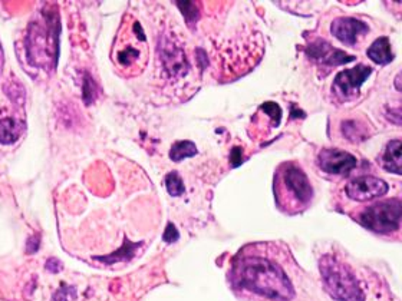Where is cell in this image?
Returning a JSON list of instances; mask_svg holds the SVG:
<instances>
[{
  "label": "cell",
  "mask_w": 402,
  "mask_h": 301,
  "mask_svg": "<svg viewBox=\"0 0 402 301\" xmlns=\"http://www.w3.org/2000/svg\"><path fill=\"white\" fill-rule=\"evenodd\" d=\"M234 283L246 290L278 301H290L295 288L287 274L273 261L262 257H243L233 270Z\"/></svg>",
  "instance_id": "obj_1"
},
{
  "label": "cell",
  "mask_w": 402,
  "mask_h": 301,
  "mask_svg": "<svg viewBox=\"0 0 402 301\" xmlns=\"http://www.w3.org/2000/svg\"><path fill=\"white\" fill-rule=\"evenodd\" d=\"M150 59V44L141 23L132 15H125L117 32L111 60L118 75L134 78L145 69Z\"/></svg>",
  "instance_id": "obj_2"
},
{
  "label": "cell",
  "mask_w": 402,
  "mask_h": 301,
  "mask_svg": "<svg viewBox=\"0 0 402 301\" xmlns=\"http://www.w3.org/2000/svg\"><path fill=\"white\" fill-rule=\"evenodd\" d=\"M273 191L278 206L286 214L305 211L314 198L307 175L295 162H284L278 168Z\"/></svg>",
  "instance_id": "obj_3"
},
{
  "label": "cell",
  "mask_w": 402,
  "mask_h": 301,
  "mask_svg": "<svg viewBox=\"0 0 402 301\" xmlns=\"http://www.w3.org/2000/svg\"><path fill=\"white\" fill-rule=\"evenodd\" d=\"M59 19L55 13L45 9L29 26L26 38L28 60L38 67L54 69L58 59Z\"/></svg>",
  "instance_id": "obj_4"
},
{
  "label": "cell",
  "mask_w": 402,
  "mask_h": 301,
  "mask_svg": "<svg viewBox=\"0 0 402 301\" xmlns=\"http://www.w3.org/2000/svg\"><path fill=\"white\" fill-rule=\"evenodd\" d=\"M321 274L326 291L337 301H364L365 295L352 271L339 260L325 256L321 260Z\"/></svg>",
  "instance_id": "obj_5"
},
{
  "label": "cell",
  "mask_w": 402,
  "mask_h": 301,
  "mask_svg": "<svg viewBox=\"0 0 402 301\" xmlns=\"http://www.w3.org/2000/svg\"><path fill=\"white\" fill-rule=\"evenodd\" d=\"M402 217L401 200H389L378 202L360 215V221L364 227L378 234H391L399 228Z\"/></svg>",
  "instance_id": "obj_6"
},
{
  "label": "cell",
  "mask_w": 402,
  "mask_h": 301,
  "mask_svg": "<svg viewBox=\"0 0 402 301\" xmlns=\"http://www.w3.org/2000/svg\"><path fill=\"white\" fill-rule=\"evenodd\" d=\"M372 69L367 65H358L348 71H342L333 81L332 92L335 97L342 101H351L360 95V89L362 83L369 78Z\"/></svg>",
  "instance_id": "obj_7"
},
{
  "label": "cell",
  "mask_w": 402,
  "mask_h": 301,
  "mask_svg": "<svg viewBox=\"0 0 402 301\" xmlns=\"http://www.w3.org/2000/svg\"><path fill=\"white\" fill-rule=\"evenodd\" d=\"M388 184L376 177L364 175L352 179L346 185V195L353 201H369L384 197L388 193Z\"/></svg>",
  "instance_id": "obj_8"
},
{
  "label": "cell",
  "mask_w": 402,
  "mask_h": 301,
  "mask_svg": "<svg viewBox=\"0 0 402 301\" xmlns=\"http://www.w3.org/2000/svg\"><path fill=\"white\" fill-rule=\"evenodd\" d=\"M319 168L330 175H346L358 165V159L342 149H323L318 155Z\"/></svg>",
  "instance_id": "obj_9"
},
{
  "label": "cell",
  "mask_w": 402,
  "mask_h": 301,
  "mask_svg": "<svg viewBox=\"0 0 402 301\" xmlns=\"http://www.w3.org/2000/svg\"><path fill=\"white\" fill-rule=\"evenodd\" d=\"M330 32L339 42L353 46L369 33V26L356 17H337L332 22Z\"/></svg>",
  "instance_id": "obj_10"
},
{
  "label": "cell",
  "mask_w": 402,
  "mask_h": 301,
  "mask_svg": "<svg viewBox=\"0 0 402 301\" xmlns=\"http://www.w3.org/2000/svg\"><path fill=\"white\" fill-rule=\"evenodd\" d=\"M160 54L166 71L171 76L178 78L187 74L188 63L186 59V54L182 46L177 43V40L168 36L163 38V42L160 43Z\"/></svg>",
  "instance_id": "obj_11"
},
{
  "label": "cell",
  "mask_w": 402,
  "mask_h": 301,
  "mask_svg": "<svg viewBox=\"0 0 402 301\" xmlns=\"http://www.w3.org/2000/svg\"><path fill=\"white\" fill-rule=\"evenodd\" d=\"M307 54L314 60L328 66H338L355 60V56H351L337 48H332V46L325 40H318L315 43H312L309 46Z\"/></svg>",
  "instance_id": "obj_12"
},
{
  "label": "cell",
  "mask_w": 402,
  "mask_h": 301,
  "mask_svg": "<svg viewBox=\"0 0 402 301\" xmlns=\"http://www.w3.org/2000/svg\"><path fill=\"white\" fill-rule=\"evenodd\" d=\"M367 55L371 60L379 65H388L394 60L392 44L387 36L378 38L367 51Z\"/></svg>",
  "instance_id": "obj_13"
},
{
  "label": "cell",
  "mask_w": 402,
  "mask_h": 301,
  "mask_svg": "<svg viewBox=\"0 0 402 301\" xmlns=\"http://www.w3.org/2000/svg\"><path fill=\"white\" fill-rule=\"evenodd\" d=\"M25 131V124L17 118H3L0 120V144H13L22 136Z\"/></svg>",
  "instance_id": "obj_14"
},
{
  "label": "cell",
  "mask_w": 402,
  "mask_h": 301,
  "mask_svg": "<svg viewBox=\"0 0 402 301\" xmlns=\"http://www.w3.org/2000/svg\"><path fill=\"white\" fill-rule=\"evenodd\" d=\"M383 165L387 171L401 175V141L394 140L391 141L383 155Z\"/></svg>",
  "instance_id": "obj_15"
},
{
  "label": "cell",
  "mask_w": 402,
  "mask_h": 301,
  "mask_svg": "<svg viewBox=\"0 0 402 301\" xmlns=\"http://www.w3.org/2000/svg\"><path fill=\"white\" fill-rule=\"evenodd\" d=\"M194 155H197V147L191 141H178L171 147V151H170V158L174 162H180Z\"/></svg>",
  "instance_id": "obj_16"
},
{
  "label": "cell",
  "mask_w": 402,
  "mask_h": 301,
  "mask_svg": "<svg viewBox=\"0 0 402 301\" xmlns=\"http://www.w3.org/2000/svg\"><path fill=\"white\" fill-rule=\"evenodd\" d=\"M140 244H131L128 241H125V244L122 245V248L114 254H111L108 257H97V260L106 263V264H114L117 261H124L127 259H131L134 256V252L138 248Z\"/></svg>",
  "instance_id": "obj_17"
},
{
  "label": "cell",
  "mask_w": 402,
  "mask_h": 301,
  "mask_svg": "<svg viewBox=\"0 0 402 301\" xmlns=\"http://www.w3.org/2000/svg\"><path fill=\"white\" fill-rule=\"evenodd\" d=\"M166 187L171 197H180L184 194V184L177 172H170L166 178Z\"/></svg>",
  "instance_id": "obj_18"
},
{
  "label": "cell",
  "mask_w": 402,
  "mask_h": 301,
  "mask_svg": "<svg viewBox=\"0 0 402 301\" xmlns=\"http://www.w3.org/2000/svg\"><path fill=\"white\" fill-rule=\"evenodd\" d=\"M175 3L180 8L188 23H191V20H195L198 17V6L194 2H175Z\"/></svg>",
  "instance_id": "obj_19"
},
{
  "label": "cell",
  "mask_w": 402,
  "mask_h": 301,
  "mask_svg": "<svg viewBox=\"0 0 402 301\" xmlns=\"http://www.w3.org/2000/svg\"><path fill=\"white\" fill-rule=\"evenodd\" d=\"M178 237H180V234H178V231H177L175 225L170 222V224L167 225V228H166V233H164V236H163L164 241L171 244V243H175V241L178 240Z\"/></svg>",
  "instance_id": "obj_20"
},
{
  "label": "cell",
  "mask_w": 402,
  "mask_h": 301,
  "mask_svg": "<svg viewBox=\"0 0 402 301\" xmlns=\"http://www.w3.org/2000/svg\"><path fill=\"white\" fill-rule=\"evenodd\" d=\"M72 291H74V288H62V290H59L55 294L54 301H70V298H71L70 293H72Z\"/></svg>",
  "instance_id": "obj_21"
},
{
  "label": "cell",
  "mask_w": 402,
  "mask_h": 301,
  "mask_svg": "<svg viewBox=\"0 0 402 301\" xmlns=\"http://www.w3.org/2000/svg\"><path fill=\"white\" fill-rule=\"evenodd\" d=\"M240 152H243L241 148H234L233 152H232V164H233L234 167H237V165L241 164V156H240Z\"/></svg>",
  "instance_id": "obj_22"
},
{
  "label": "cell",
  "mask_w": 402,
  "mask_h": 301,
  "mask_svg": "<svg viewBox=\"0 0 402 301\" xmlns=\"http://www.w3.org/2000/svg\"><path fill=\"white\" fill-rule=\"evenodd\" d=\"M3 63H5V56H3L2 44H0V75H2V71H3Z\"/></svg>",
  "instance_id": "obj_23"
}]
</instances>
